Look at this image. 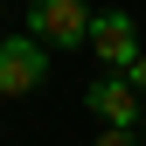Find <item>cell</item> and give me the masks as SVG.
Instances as JSON below:
<instances>
[{"label":"cell","mask_w":146,"mask_h":146,"mask_svg":"<svg viewBox=\"0 0 146 146\" xmlns=\"http://www.w3.org/2000/svg\"><path fill=\"white\" fill-rule=\"evenodd\" d=\"M28 35L42 49H84L90 42V7L84 0H35L28 7Z\"/></svg>","instance_id":"1"},{"label":"cell","mask_w":146,"mask_h":146,"mask_svg":"<svg viewBox=\"0 0 146 146\" xmlns=\"http://www.w3.org/2000/svg\"><path fill=\"white\" fill-rule=\"evenodd\" d=\"M84 104H90V118L118 125V132H139V118H146V98L125 84V70H104V77H90V84H84Z\"/></svg>","instance_id":"2"},{"label":"cell","mask_w":146,"mask_h":146,"mask_svg":"<svg viewBox=\"0 0 146 146\" xmlns=\"http://www.w3.org/2000/svg\"><path fill=\"white\" fill-rule=\"evenodd\" d=\"M49 77V49L35 35H0V98H28Z\"/></svg>","instance_id":"3"},{"label":"cell","mask_w":146,"mask_h":146,"mask_svg":"<svg viewBox=\"0 0 146 146\" xmlns=\"http://www.w3.org/2000/svg\"><path fill=\"white\" fill-rule=\"evenodd\" d=\"M84 49H98L104 70H132V63H139V21H132L125 7L90 14V42H84Z\"/></svg>","instance_id":"4"},{"label":"cell","mask_w":146,"mask_h":146,"mask_svg":"<svg viewBox=\"0 0 146 146\" xmlns=\"http://www.w3.org/2000/svg\"><path fill=\"white\" fill-rule=\"evenodd\" d=\"M90 146H139V132H118V125H104V132L90 139Z\"/></svg>","instance_id":"5"},{"label":"cell","mask_w":146,"mask_h":146,"mask_svg":"<svg viewBox=\"0 0 146 146\" xmlns=\"http://www.w3.org/2000/svg\"><path fill=\"white\" fill-rule=\"evenodd\" d=\"M125 84H132V90H139V98H146V56H139L132 70H125Z\"/></svg>","instance_id":"6"},{"label":"cell","mask_w":146,"mask_h":146,"mask_svg":"<svg viewBox=\"0 0 146 146\" xmlns=\"http://www.w3.org/2000/svg\"><path fill=\"white\" fill-rule=\"evenodd\" d=\"M139 146H146V118H139Z\"/></svg>","instance_id":"7"}]
</instances>
